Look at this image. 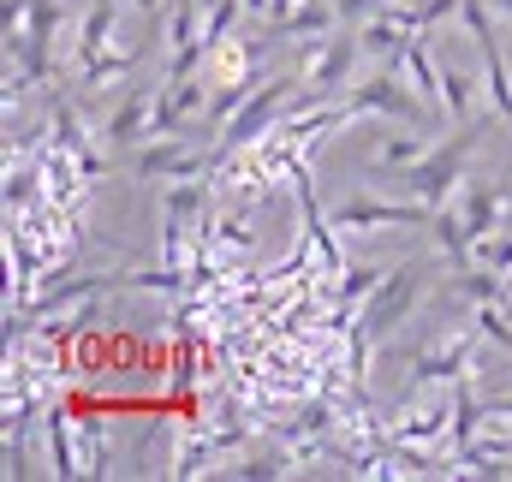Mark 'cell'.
Wrapping results in <instances>:
<instances>
[{"mask_svg": "<svg viewBox=\"0 0 512 482\" xmlns=\"http://www.w3.org/2000/svg\"><path fill=\"white\" fill-rule=\"evenodd\" d=\"M477 334H483V328H447L441 340L417 346V381H423V387L459 381V375L471 369V358H477Z\"/></svg>", "mask_w": 512, "mask_h": 482, "instance_id": "obj_7", "label": "cell"}, {"mask_svg": "<svg viewBox=\"0 0 512 482\" xmlns=\"http://www.w3.org/2000/svg\"><path fill=\"white\" fill-rule=\"evenodd\" d=\"M203 78H209V90L262 84V72H256V48L245 42V36H221V42H209V54H203Z\"/></svg>", "mask_w": 512, "mask_h": 482, "instance_id": "obj_8", "label": "cell"}, {"mask_svg": "<svg viewBox=\"0 0 512 482\" xmlns=\"http://www.w3.org/2000/svg\"><path fill=\"white\" fill-rule=\"evenodd\" d=\"M114 24H120V0H90V12L78 24V42H72V60L90 66L96 54H108L114 48Z\"/></svg>", "mask_w": 512, "mask_h": 482, "instance_id": "obj_10", "label": "cell"}, {"mask_svg": "<svg viewBox=\"0 0 512 482\" xmlns=\"http://www.w3.org/2000/svg\"><path fill=\"white\" fill-rule=\"evenodd\" d=\"M441 108H447L453 120H471V114H477V78H471L459 60L441 66Z\"/></svg>", "mask_w": 512, "mask_h": 482, "instance_id": "obj_14", "label": "cell"}, {"mask_svg": "<svg viewBox=\"0 0 512 482\" xmlns=\"http://www.w3.org/2000/svg\"><path fill=\"white\" fill-rule=\"evenodd\" d=\"M149 137H155V90H137L131 102L114 108L108 143H114V149H131V143H149Z\"/></svg>", "mask_w": 512, "mask_h": 482, "instance_id": "obj_11", "label": "cell"}, {"mask_svg": "<svg viewBox=\"0 0 512 482\" xmlns=\"http://www.w3.org/2000/svg\"><path fill=\"white\" fill-rule=\"evenodd\" d=\"M358 60H364V42L358 36H316V48H310V60H304V90L310 96H328V102H346L352 96V72H358Z\"/></svg>", "mask_w": 512, "mask_h": 482, "instance_id": "obj_3", "label": "cell"}, {"mask_svg": "<svg viewBox=\"0 0 512 482\" xmlns=\"http://www.w3.org/2000/svg\"><path fill=\"white\" fill-rule=\"evenodd\" d=\"M477 328H483V340H489V346L512 352V304H507V298H495V304H477Z\"/></svg>", "mask_w": 512, "mask_h": 482, "instance_id": "obj_18", "label": "cell"}, {"mask_svg": "<svg viewBox=\"0 0 512 482\" xmlns=\"http://www.w3.org/2000/svg\"><path fill=\"white\" fill-rule=\"evenodd\" d=\"M477 262L495 268V274H512V227H501V233H489V239L477 244Z\"/></svg>", "mask_w": 512, "mask_h": 482, "instance_id": "obj_19", "label": "cell"}, {"mask_svg": "<svg viewBox=\"0 0 512 482\" xmlns=\"http://www.w3.org/2000/svg\"><path fill=\"white\" fill-rule=\"evenodd\" d=\"M376 6H382V0H334V12H340L346 24H364V18H370Z\"/></svg>", "mask_w": 512, "mask_h": 482, "instance_id": "obj_20", "label": "cell"}, {"mask_svg": "<svg viewBox=\"0 0 512 482\" xmlns=\"http://www.w3.org/2000/svg\"><path fill=\"white\" fill-rule=\"evenodd\" d=\"M387 435L399 447H411V453H435L441 441H453V399H423V405L411 399V405H399Z\"/></svg>", "mask_w": 512, "mask_h": 482, "instance_id": "obj_5", "label": "cell"}, {"mask_svg": "<svg viewBox=\"0 0 512 482\" xmlns=\"http://www.w3.org/2000/svg\"><path fill=\"white\" fill-rule=\"evenodd\" d=\"M340 12H334V0H298L292 12H280V18H268V42H292V36H328V24H334Z\"/></svg>", "mask_w": 512, "mask_h": 482, "instance_id": "obj_12", "label": "cell"}, {"mask_svg": "<svg viewBox=\"0 0 512 482\" xmlns=\"http://www.w3.org/2000/svg\"><path fill=\"white\" fill-rule=\"evenodd\" d=\"M48 453H54V477H84L78 459V423L66 411H48Z\"/></svg>", "mask_w": 512, "mask_h": 482, "instance_id": "obj_13", "label": "cell"}, {"mask_svg": "<svg viewBox=\"0 0 512 482\" xmlns=\"http://www.w3.org/2000/svg\"><path fill=\"white\" fill-rule=\"evenodd\" d=\"M131 6H137V12H149V18L161 12V0H131Z\"/></svg>", "mask_w": 512, "mask_h": 482, "instance_id": "obj_22", "label": "cell"}, {"mask_svg": "<svg viewBox=\"0 0 512 482\" xmlns=\"http://www.w3.org/2000/svg\"><path fill=\"white\" fill-rule=\"evenodd\" d=\"M489 6H495V12H501V18H512V0H489Z\"/></svg>", "mask_w": 512, "mask_h": 482, "instance_id": "obj_23", "label": "cell"}, {"mask_svg": "<svg viewBox=\"0 0 512 482\" xmlns=\"http://www.w3.org/2000/svg\"><path fill=\"white\" fill-rule=\"evenodd\" d=\"M215 161H221V149H191L173 131V137H149L131 167H137V179H209Z\"/></svg>", "mask_w": 512, "mask_h": 482, "instance_id": "obj_4", "label": "cell"}, {"mask_svg": "<svg viewBox=\"0 0 512 482\" xmlns=\"http://www.w3.org/2000/svg\"><path fill=\"white\" fill-rule=\"evenodd\" d=\"M501 227H512V191H507V221H501Z\"/></svg>", "mask_w": 512, "mask_h": 482, "instance_id": "obj_24", "label": "cell"}, {"mask_svg": "<svg viewBox=\"0 0 512 482\" xmlns=\"http://www.w3.org/2000/svg\"><path fill=\"white\" fill-rule=\"evenodd\" d=\"M298 0H245V18H280V12H292Z\"/></svg>", "mask_w": 512, "mask_h": 482, "instance_id": "obj_21", "label": "cell"}, {"mask_svg": "<svg viewBox=\"0 0 512 482\" xmlns=\"http://www.w3.org/2000/svg\"><path fill=\"white\" fill-rule=\"evenodd\" d=\"M423 280H429V268H423V262H399L393 274H382V286L358 304V328H364L370 340H387V334H393V328L417 310Z\"/></svg>", "mask_w": 512, "mask_h": 482, "instance_id": "obj_2", "label": "cell"}, {"mask_svg": "<svg viewBox=\"0 0 512 482\" xmlns=\"http://www.w3.org/2000/svg\"><path fill=\"white\" fill-rule=\"evenodd\" d=\"M423 155H429L423 137H382L376 155H370V167H376V173H405V167H417Z\"/></svg>", "mask_w": 512, "mask_h": 482, "instance_id": "obj_16", "label": "cell"}, {"mask_svg": "<svg viewBox=\"0 0 512 482\" xmlns=\"http://www.w3.org/2000/svg\"><path fill=\"white\" fill-rule=\"evenodd\" d=\"M489 120H495V114H471V120H459V131H453L441 149H429L417 167L393 173V179H399V191H411V197H417V203H429V209H447V197L465 185V155L483 143Z\"/></svg>", "mask_w": 512, "mask_h": 482, "instance_id": "obj_1", "label": "cell"}, {"mask_svg": "<svg viewBox=\"0 0 512 482\" xmlns=\"http://www.w3.org/2000/svg\"><path fill=\"white\" fill-rule=\"evenodd\" d=\"M507 375H512V369H507Z\"/></svg>", "mask_w": 512, "mask_h": 482, "instance_id": "obj_25", "label": "cell"}, {"mask_svg": "<svg viewBox=\"0 0 512 482\" xmlns=\"http://www.w3.org/2000/svg\"><path fill=\"white\" fill-rule=\"evenodd\" d=\"M483 435V399H477V387H471V375L453 387V453L465 447V441H477Z\"/></svg>", "mask_w": 512, "mask_h": 482, "instance_id": "obj_15", "label": "cell"}, {"mask_svg": "<svg viewBox=\"0 0 512 482\" xmlns=\"http://www.w3.org/2000/svg\"><path fill=\"white\" fill-rule=\"evenodd\" d=\"M334 280H340V286H334V298L358 310V304H364V298H370V292L382 286V268H364V262H346V268H340Z\"/></svg>", "mask_w": 512, "mask_h": 482, "instance_id": "obj_17", "label": "cell"}, {"mask_svg": "<svg viewBox=\"0 0 512 482\" xmlns=\"http://www.w3.org/2000/svg\"><path fill=\"white\" fill-rule=\"evenodd\" d=\"M429 221H435V209H429V203H417V197H405V203L352 197V203H340V209H334V227H346V233H376V227H429Z\"/></svg>", "mask_w": 512, "mask_h": 482, "instance_id": "obj_6", "label": "cell"}, {"mask_svg": "<svg viewBox=\"0 0 512 482\" xmlns=\"http://www.w3.org/2000/svg\"><path fill=\"white\" fill-rule=\"evenodd\" d=\"M346 102H352L358 114H387V120H423V114H429V108H423V96L399 90L393 78H364Z\"/></svg>", "mask_w": 512, "mask_h": 482, "instance_id": "obj_9", "label": "cell"}]
</instances>
